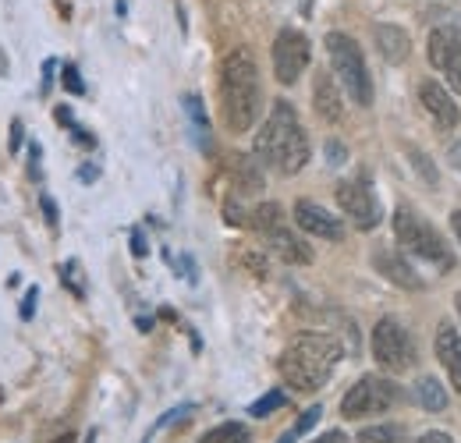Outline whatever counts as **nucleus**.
Segmentation results:
<instances>
[{
  "label": "nucleus",
  "mask_w": 461,
  "mask_h": 443,
  "mask_svg": "<svg viewBox=\"0 0 461 443\" xmlns=\"http://www.w3.org/2000/svg\"><path fill=\"white\" fill-rule=\"evenodd\" d=\"M415 397H419V404L426 411H444L447 408V387L440 380H433V376H422L415 384Z\"/></svg>",
  "instance_id": "obj_18"
},
{
  "label": "nucleus",
  "mask_w": 461,
  "mask_h": 443,
  "mask_svg": "<svg viewBox=\"0 0 461 443\" xmlns=\"http://www.w3.org/2000/svg\"><path fill=\"white\" fill-rule=\"evenodd\" d=\"M323 43H327V57H330V64H334V78L345 86L351 104L373 107V78H369L362 47H358L348 32H327Z\"/></svg>",
  "instance_id": "obj_4"
},
{
  "label": "nucleus",
  "mask_w": 461,
  "mask_h": 443,
  "mask_svg": "<svg viewBox=\"0 0 461 443\" xmlns=\"http://www.w3.org/2000/svg\"><path fill=\"white\" fill-rule=\"evenodd\" d=\"M294 223L312 234V238H323V241H345V223L338 221L330 210H323L320 203L312 199H298L294 203Z\"/></svg>",
  "instance_id": "obj_11"
},
{
  "label": "nucleus",
  "mask_w": 461,
  "mask_h": 443,
  "mask_svg": "<svg viewBox=\"0 0 461 443\" xmlns=\"http://www.w3.org/2000/svg\"><path fill=\"white\" fill-rule=\"evenodd\" d=\"M394 234H398V245H404L411 256L440 267V270H451L455 267V256L447 252L444 238L433 231V223L415 217L411 210H398L394 213Z\"/></svg>",
  "instance_id": "obj_5"
},
{
  "label": "nucleus",
  "mask_w": 461,
  "mask_h": 443,
  "mask_svg": "<svg viewBox=\"0 0 461 443\" xmlns=\"http://www.w3.org/2000/svg\"><path fill=\"white\" fill-rule=\"evenodd\" d=\"M288 404V393L285 390H270V393H263L252 408H249V415H256V419H267V415H274L277 408H285Z\"/></svg>",
  "instance_id": "obj_23"
},
{
  "label": "nucleus",
  "mask_w": 461,
  "mask_h": 443,
  "mask_svg": "<svg viewBox=\"0 0 461 443\" xmlns=\"http://www.w3.org/2000/svg\"><path fill=\"white\" fill-rule=\"evenodd\" d=\"M402 440V429L398 426H373V429H362L358 443H398Z\"/></svg>",
  "instance_id": "obj_24"
},
{
  "label": "nucleus",
  "mask_w": 461,
  "mask_h": 443,
  "mask_svg": "<svg viewBox=\"0 0 461 443\" xmlns=\"http://www.w3.org/2000/svg\"><path fill=\"white\" fill-rule=\"evenodd\" d=\"M373 267L384 274V277L391 280V284H398V287H404V291H415V287H422V280H419V274L404 263L398 252H391V249H380L376 256H373Z\"/></svg>",
  "instance_id": "obj_16"
},
{
  "label": "nucleus",
  "mask_w": 461,
  "mask_h": 443,
  "mask_svg": "<svg viewBox=\"0 0 461 443\" xmlns=\"http://www.w3.org/2000/svg\"><path fill=\"white\" fill-rule=\"evenodd\" d=\"M312 107L327 124H341L345 121V96L338 89V78L330 71H320L312 82Z\"/></svg>",
  "instance_id": "obj_12"
},
{
  "label": "nucleus",
  "mask_w": 461,
  "mask_h": 443,
  "mask_svg": "<svg viewBox=\"0 0 461 443\" xmlns=\"http://www.w3.org/2000/svg\"><path fill=\"white\" fill-rule=\"evenodd\" d=\"M256 160L277 174H298L309 164V135L288 100H277L256 131Z\"/></svg>",
  "instance_id": "obj_1"
},
{
  "label": "nucleus",
  "mask_w": 461,
  "mask_h": 443,
  "mask_svg": "<svg viewBox=\"0 0 461 443\" xmlns=\"http://www.w3.org/2000/svg\"><path fill=\"white\" fill-rule=\"evenodd\" d=\"M60 280H64V287H71V294H75V298H86V284H82V267H78L75 259L60 267Z\"/></svg>",
  "instance_id": "obj_25"
},
{
  "label": "nucleus",
  "mask_w": 461,
  "mask_h": 443,
  "mask_svg": "<svg viewBox=\"0 0 461 443\" xmlns=\"http://www.w3.org/2000/svg\"><path fill=\"white\" fill-rule=\"evenodd\" d=\"M43 213H47V223H50V227L58 223V206H54V199H50V195H43Z\"/></svg>",
  "instance_id": "obj_32"
},
{
  "label": "nucleus",
  "mask_w": 461,
  "mask_h": 443,
  "mask_svg": "<svg viewBox=\"0 0 461 443\" xmlns=\"http://www.w3.org/2000/svg\"><path fill=\"white\" fill-rule=\"evenodd\" d=\"M341 355H345V348H341L338 337H330V333H302L285 348V355L277 358V369H281V380L288 387L312 393V390H320L334 376Z\"/></svg>",
  "instance_id": "obj_3"
},
{
  "label": "nucleus",
  "mask_w": 461,
  "mask_h": 443,
  "mask_svg": "<svg viewBox=\"0 0 461 443\" xmlns=\"http://www.w3.org/2000/svg\"><path fill=\"white\" fill-rule=\"evenodd\" d=\"M327 157H330V164H345V146L341 142H327Z\"/></svg>",
  "instance_id": "obj_31"
},
{
  "label": "nucleus",
  "mask_w": 461,
  "mask_h": 443,
  "mask_svg": "<svg viewBox=\"0 0 461 443\" xmlns=\"http://www.w3.org/2000/svg\"><path fill=\"white\" fill-rule=\"evenodd\" d=\"M22 131H25V128H22V121H14V124H11V153L22 146Z\"/></svg>",
  "instance_id": "obj_34"
},
{
  "label": "nucleus",
  "mask_w": 461,
  "mask_h": 443,
  "mask_svg": "<svg viewBox=\"0 0 461 443\" xmlns=\"http://www.w3.org/2000/svg\"><path fill=\"white\" fill-rule=\"evenodd\" d=\"M309 57H312V43L305 32L298 29H281L277 40H274V75L281 86H294L302 78V71L309 68Z\"/></svg>",
  "instance_id": "obj_8"
},
{
  "label": "nucleus",
  "mask_w": 461,
  "mask_h": 443,
  "mask_svg": "<svg viewBox=\"0 0 461 443\" xmlns=\"http://www.w3.org/2000/svg\"><path fill=\"white\" fill-rule=\"evenodd\" d=\"M419 104L433 113V121H437L444 131H447V128H458L461 113H458V107H455V100L447 96L444 86H437V82H422V86H419Z\"/></svg>",
  "instance_id": "obj_14"
},
{
  "label": "nucleus",
  "mask_w": 461,
  "mask_h": 443,
  "mask_svg": "<svg viewBox=\"0 0 461 443\" xmlns=\"http://www.w3.org/2000/svg\"><path fill=\"white\" fill-rule=\"evenodd\" d=\"M60 82H64V89H68L71 96H82V93H86V82H82V75H78V68H75V64H64Z\"/></svg>",
  "instance_id": "obj_26"
},
{
  "label": "nucleus",
  "mask_w": 461,
  "mask_h": 443,
  "mask_svg": "<svg viewBox=\"0 0 461 443\" xmlns=\"http://www.w3.org/2000/svg\"><path fill=\"white\" fill-rule=\"evenodd\" d=\"M36 298H40V287H29L25 298H22V320H32V312H36Z\"/></svg>",
  "instance_id": "obj_30"
},
{
  "label": "nucleus",
  "mask_w": 461,
  "mask_h": 443,
  "mask_svg": "<svg viewBox=\"0 0 461 443\" xmlns=\"http://www.w3.org/2000/svg\"><path fill=\"white\" fill-rule=\"evenodd\" d=\"M241 263H245V267H249V270H252L256 277H267V274H270V267H267V259H259L256 252H241Z\"/></svg>",
  "instance_id": "obj_28"
},
{
  "label": "nucleus",
  "mask_w": 461,
  "mask_h": 443,
  "mask_svg": "<svg viewBox=\"0 0 461 443\" xmlns=\"http://www.w3.org/2000/svg\"><path fill=\"white\" fill-rule=\"evenodd\" d=\"M402 390L391 384L387 376H362L341 401V415L345 419H366V415H384L391 404H398Z\"/></svg>",
  "instance_id": "obj_6"
},
{
  "label": "nucleus",
  "mask_w": 461,
  "mask_h": 443,
  "mask_svg": "<svg viewBox=\"0 0 461 443\" xmlns=\"http://www.w3.org/2000/svg\"><path fill=\"white\" fill-rule=\"evenodd\" d=\"M415 443H455V440H451L447 433H437V429H433V433H422Z\"/></svg>",
  "instance_id": "obj_33"
},
{
  "label": "nucleus",
  "mask_w": 461,
  "mask_h": 443,
  "mask_svg": "<svg viewBox=\"0 0 461 443\" xmlns=\"http://www.w3.org/2000/svg\"><path fill=\"white\" fill-rule=\"evenodd\" d=\"M373 358L387 369V373H404L415 362V348L411 337L398 320H380L373 330Z\"/></svg>",
  "instance_id": "obj_7"
},
{
  "label": "nucleus",
  "mask_w": 461,
  "mask_h": 443,
  "mask_svg": "<svg viewBox=\"0 0 461 443\" xmlns=\"http://www.w3.org/2000/svg\"><path fill=\"white\" fill-rule=\"evenodd\" d=\"M267 238V245H270V252L274 256H281L285 263H291V267H309L312 263V249L291 231L288 223H281V227H274L270 234H263Z\"/></svg>",
  "instance_id": "obj_13"
},
{
  "label": "nucleus",
  "mask_w": 461,
  "mask_h": 443,
  "mask_svg": "<svg viewBox=\"0 0 461 443\" xmlns=\"http://www.w3.org/2000/svg\"><path fill=\"white\" fill-rule=\"evenodd\" d=\"M50 443H75V437H71V433H64V437H58V440H50Z\"/></svg>",
  "instance_id": "obj_39"
},
{
  "label": "nucleus",
  "mask_w": 461,
  "mask_h": 443,
  "mask_svg": "<svg viewBox=\"0 0 461 443\" xmlns=\"http://www.w3.org/2000/svg\"><path fill=\"white\" fill-rule=\"evenodd\" d=\"M411 167H415V170H422L426 185H437V170L429 167V157H422V153H411Z\"/></svg>",
  "instance_id": "obj_29"
},
{
  "label": "nucleus",
  "mask_w": 461,
  "mask_h": 443,
  "mask_svg": "<svg viewBox=\"0 0 461 443\" xmlns=\"http://www.w3.org/2000/svg\"><path fill=\"white\" fill-rule=\"evenodd\" d=\"M312 443H348V437H345V433H338V429H334V433H323L320 440H312Z\"/></svg>",
  "instance_id": "obj_36"
},
{
  "label": "nucleus",
  "mask_w": 461,
  "mask_h": 443,
  "mask_svg": "<svg viewBox=\"0 0 461 443\" xmlns=\"http://www.w3.org/2000/svg\"><path fill=\"white\" fill-rule=\"evenodd\" d=\"M320 415H323V408H320V404H312L309 411H302V419L294 422V433H298V437H302V433H309V429L320 422Z\"/></svg>",
  "instance_id": "obj_27"
},
{
  "label": "nucleus",
  "mask_w": 461,
  "mask_h": 443,
  "mask_svg": "<svg viewBox=\"0 0 461 443\" xmlns=\"http://www.w3.org/2000/svg\"><path fill=\"white\" fill-rule=\"evenodd\" d=\"M281 223H285V210H281L277 203H263V206L252 210V227H256L259 234H270V231L281 227Z\"/></svg>",
  "instance_id": "obj_22"
},
{
  "label": "nucleus",
  "mask_w": 461,
  "mask_h": 443,
  "mask_svg": "<svg viewBox=\"0 0 461 443\" xmlns=\"http://www.w3.org/2000/svg\"><path fill=\"white\" fill-rule=\"evenodd\" d=\"M234 177H238V192L241 195H252V192L263 188V177H259V170L252 167L249 157H234Z\"/></svg>",
  "instance_id": "obj_20"
},
{
  "label": "nucleus",
  "mask_w": 461,
  "mask_h": 443,
  "mask_svg": "<svg viewBox=\"0 0 461 443\" xmlns=\"http://www.w3.org/2000/svg\"><path fill=\"white\" fill-rule=\"evenodd\" d=\"M338 206L345 210V217H351L358 231H373L380 223V203L366 177H351L338 185Z\"/></svg>",
  "instance_id": "obj_9"
},
{
  "label": "nucleus",
  "mask_w": 461,
  "mask_h": 443,
  "mask_svg": "<svg viewBox=\"0 0 461 443\" xmlns=\"http://www.w3.org/2000/svg\"><path fill=\"white\" fill-rule=\"evenodd\" d=\"M455 305H458V316H461V291L455 294Z\"/></svg>",
  "instance_id": "obj_40"
},
{
  "label": "nucleus",
  "mask_w": 461,
  "mask_h": 443,
  "mask_svg": "<svg viewBox=\"0 0 461 443\" xmlns=\"http://www.w3.org/2000/svg\"><path fill=\"white\" fill-rule=\"evenodd\" d=\"M373 36H376V47H380L384 60H391V64L408 60V54H411V40H408V32H404L402 25H376Z\"/></svg>",
  "instance_id": "obj_17"
},
{
  "label": "nucleus",
  "mask_w": 461,
  "mask_h": 443,
  "mask_svg": "<svg viewBox=\"0 0 461 443\" xmlns=\"http://www.w3.org/2000/svg\"><path fill=\"white\" fill-rule=\"evenodd\" d=\"M131 252H135V256H146V238H142L139 231H131Z\"/></svg>",
  "instance_id": "obj_35"
},
{
  "label": "nucleus",
  "mask_w": 461,
  "mask_h": 443,
  "mask_svg": "<svg viewBox=\"0 0 461 443\" xmlns=\"http://www.w3.org/2000/svg\"><path fill=\"white\" fill-rule=\"evenodd\" d=\"M447 160H451V164H455L461 170V142H455V146L447 149Z\"/></svg>",
  "instance_id": "obj_37"
},
{
  "label": "nucleus",
  "mask_w": 461,
  "mask_h": 443,
  "mask_svg": "<svg viewBox=\"0 0 461 443\" xmlns=\"http://www.w3.org/2000/svg\"><path fill=\"white\" fill-rule=\"evenodd\" d=\"M259 107H263V86H259L256 57L245 47H238L221 60V113H224V124L234 135H241L256 124Z\"/></svg>",
  "instance_id": "obj_2"
},
{
  "label": "nucleus",
  "mask_w": 461,
  "mask_h": 443,
  "mask_svg": "<svg viewBox=\"0 0 461 443\" xmlns=\"http://www.w3.org/2000/svg\"><path fill=\"white\" fill-rule=\"evenodd\" d=\"M185 113H188V121H192L195 142H199L203 149H210V121H206V113H203V100H199V96H185Z\"/></svg>",
  "instance_id": "obj_19"
},
{
  "label": "nucleus",
  "mask_w": 461,
  "mask_h": 443,
  "mask_svg": "<svg viewBox=\"0 0 461 443\" xmlns=\"http://www.w3.org/2000/svg\"><path fill=\"white\" fill-rule=\"evenodd\" d=\"M429 64L447 75L451 89L461 93V29L458 25H440L429 32Z\"/></svg>",
  "instance_id": "obj_10"
},
{
  "label": "nucleus",
  "mask_w": 461,
  "mask_h": 443,
  "mask_svg": "<svg viewBox=\"0 0 461 443\" xmlns=\"http://www.w3.org/2000/svg\"><path fill=\"white\" fill-rule=\"evenodd\" d=\"M437 358H440V366L447 369L451 384L461 393V333L451 323H440L437 327Z\"/></svg>",
  "instance_id": "obj_15"
},
{
  "label": "nucleus",
  "mask_w": 461,
  "mask_h": 443,
  "mask_svg": "<svg viewBox=\"0 0 461 443\" xmlns=\"http://www.w3.org/2000/svg\"><path fill=\"white\" fill-rule=\"evenodd\" d=\"M451 227H455V234H458V241H461V210L451 213Z\"/></svg>",
  "instance_id": "obj_38"
},
{
  "label": "nucleus",
  "mask_w": 461,
  "mask_h": 443,
  "mask_svg": "<svg viewBox=\"0 0 461 443\" xmlns=\"http://www.w3.org/2000/svg\"><path fill=\"white\" fill-rule=\"evenodd\" d=\"M199 443H249V429L241 422H221L210 433H203Z\"/></svg>",
  "instance_id": "obj_21"
}]
</instances>
